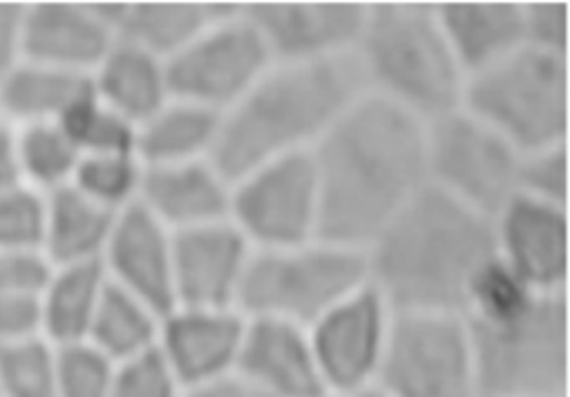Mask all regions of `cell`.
Segmentation results:
<instances>
[{
    "label": "cell",
    "instance_id": "cell-37",
    "mask_svg": "<svg viewBox=\"0 0 570 397\" xmlns=\"http://www.w3.org/2000/svg\"><path fill=\"white\" fill-rule=\"evenodd\" d=\"M523 48L568 59L570 19L566 3H528L521 6Z\"/></svg>",
    "mask_w": 570,
    "mask_h": 397
},
{
    "label": "cell",
    "instance_id": "cell-1",
    "mask_svg": "<svg viewBox=\"0 0 570 397\" xmlns=\"http://www.w3.org/2000/svg\"><path fill=\"white\" fill-rule=\"evenodd\" d=\"M312 157L321 183L318 237L358 250L430 186L428 123L367 92Z\"/></svg>",
    "mask_w": 570,
    "mask_h": 397
},
{
    "label": "cell",
    "instance_id": "cell-14",
    "mask_svg": "<svg viewBox=\"0 0 570 397\" xmlns=\"http://www.w3.org/2000/svg\"><path fill=\"white\" fill-rule=\"evenodd\" d=\"M497 257L534 292H568V208L514 195L494 217Z\"/></svg>",
    "mask_w": 570,
    "mask_h": 397
},
{
    "label": "cell",
    "instance_id": "cell-27",
    "mask_svg": "<svg viewBox=\"0 0 570 397\" xmlns=\"http://www.w3.org/2000/svg\"><path fill=\"white\" fill-rule=\"evenodd\" d=\"M219 119L222 115L206 108L170 99L155 117L137 128L135 155L144 168L210 159Z\"/></svg>",
    "mask_w": 570,
    "mask_h": 397
},
{
    "label": "cell",
    "instance_id": "cell-12",
    "mask_svg": "<svg viewBox=\"0 0 570 397\" xmlns=\"http://www.w3.org/2000/svg\"><path fill=\"white\" fill-rule=\"evenodd\" d=\"M394 310L367 281L307 333L330 397L374 386Z\"/></svg>",
    "mask_w": 570,
    "mask_h": 397
},
{
    "label": "cell",
    "instance_id": "cell-19",
    "mask_svg": "<svg viewBox=\"0 0 570 397\" xmlns=\"http://www.w3.org/2000/svg\"><path fill=\"white\" fill-rule=\"evenodd\" d=\"M117 43L101 3H35L23 14V59L92 77Z\"/></svg>",
    "mask_w": 570,
    "mask_h": 397
},
{
    "label": "cell",
    "instance_id": "cell-33",
    "mask_svg": "<svg viewBox=\"0 0 570 397\" xmlns=\"http://www.w3.org/2000/svg\"><path fill=\"white\" fill-rule=\"evenodd\" d=\"M115 364L88 341L57 348L59 397H110Z\"/></svg>",
    "mask_w": 570,
    "mask_h": 397
},
{
    "label": "cell",
    "instance_id": "cell-21",
    "mask_svg": "<svg viewBox=\"0 0 570 397\" xmlns=\"http://www.w3.org/2000/svg\"><path fill=\"white\" fill-rule=\"evenodd\" d=\"M434 12L465 79L523 48L519 3H441Z\"/></svg>",
    "mask_w": 570,
    "mask_h": 397
},
{
    "label": "cell",
    "instance_id": "cell-42",
    "mask_svg": "<svg viewBox=\"0 0 570 397\" xmlns=\"http://www.w3.org/2000/svg\"><path fill=\"white\" fill-rule=\"evenodd\" d=\"M179 397H257V395L242 379H237L235 375H228L215 381L184 388Z\"/></svg>",
    "mask_w": 570,
    "mask_h": 397
},
{
    "label": "cell",
    "instance_id": "cell-17",
    "mask_svg": "<svg viewBox=\"0 0 570 397\" xmlns=\"http://www.w3.org/2000/svg\"><path fill=\"white\" fill-rule=\"evenodd\" d=\"M101 266L110 284L141 299L159 317L175 308L173 232L141 204L115 217Z\"/></svg>",
    "mask_w": 570,
    "mask_h": 397
},
{
    "label": "cell",
    "instance_id": "cell-16",
    "mask_svg": "<svg viewBox=\"0 0 570 397\" xmlns=\"http://www.w3.org/2000/svg\"><path fill=\"white\" fill-rule=\"evenodd\" d=\"M233 375L257 397H330L307 328L287 321L246 317Z\"/></svg>",
    "mask_w": 570,
    "mask_h": 397
},
{
    "label": "cell",
    "instance_id": "cell-38",
    "mask_svg": "<svg viewBox=\"0 0 570 397\" xmlns=\"http://www.w3.org/2000/svg\"><path fill=\"white\" fill-rule=\"evenodd\" d=\"M55 266L41 250H0V295H41Z\"/></svg>",
    "mask_w": 570,
    "mask_h": 397
},
{
    "label": "cell",
    "instance_id": "cell-8",
    "mask_svg": "<svg viewBox=\"0 0 570 397\" xmlns=\"http://www.w3.org/2000/svg\"><path fill=\"white\" fill-rule=\"evenodd\" d=\"M374 386L387 397H476L465 317L394 312Z\"/></svg>",
    "mask_w": 570,
    "mask_h": 397
},
{
    "label": "cell",
    "instance_id": "cell-6",
    "mask_svg": "<svg viewBox=\"0 0 570 397\" xmlns=\"http://www.w3.org/2000/svg\"><path fill=\"white\" fill-rule=\"evenodd\" d=\"M461 110L488 126L519 155L568 143V59L521 48L465 79Z\"/></svg>",
    "mask_w": 570,
    "mask_h": 397
},
{
    "label": "cell",
    "instance_id": "cell-28",
    "mask_svg": "<svg viewBox=\"0 0 570 397\" xmlns=\"http://www.w3.org/2000/svg\"><path fill=\"white\" fill-rule=\"evenodd\" d=\"M159 328L161 317L150 306L108 281L88 333V344L112 364H121L157 348Z\"/></svg>",
    "mask_w": 570,
    "mask_h": 397
},
{
    "label": "cell",
    "instance_id": "cell-34",
    "mask_svg": "<svg viewBox=\"0 0 570 397\" xmlns=\"http://www.w3.org/2000/svg\"><path fill=\"white\" fill-rule=\"evenodd\" d=\"M568 143L521 155L517 170V195L568 208Z\"/></svg>",
    "mask_w": 570,
    "mask_h": 397
},
{
    "label": "cell",
    "instance_id": "cell-9",
    "mask_svg": "<svg viewBox=\"0 0 570 397\" xmlns=\"http://www.w3.org/2000/svg\"><path fill=\"white\" fill-rule=\"evenodd\" d=\"M271 66V52L242 6L224 3V10L166 61L170 99L224 115Z\"/></svg>",
    "mask_w": 570,
    "mask_h": 397
},
{
    "label": "cell",
    "instance_id": "cell-39",
    "mask_svg": "<svg viewBox=\"0 0 570 397\" xmlns=\"http://www.w3.org/2000/svg\"><path fill=\"white\" fill-rule=\"evenodd\" d=\"M41 335V304L37 295H0V348Z\"/></svg>",
    "mask_w": 570,
    "mask_h": 397
},
{
    "label": "cell",
    "instance_id": "cell-18",
    "mask_svg": "<svg viewBox=\"0 0 570 397\" xmlns=\"http://www.w3.org/2000/svg\"><path fill=\"white\" fill-rule=\"evenodd\" d=\"M246 317L237 308H173L161 317L157 350L181 388L235 373Z\"/></svg>",
    "mask_w": 570,
    "mask_h": 397
},
{
    "label": "cell",
    "instance_id": "cell-24",
    "mask_svg": "<svg viewBox=\"0 0 570 397\" xmlns=\"http://www.w3.org/2000/svg\"><path fill=\"white\" fill-rule=\"evenodd\" d=\"M88 95L90 77L23 59L0 81V119L14 128L59 123Z\"/></svg>",
    "mask_w": 570,
    "mask_h": 397
},
{
    "label": "cell",
    "instance_id": "cell-36",
    "mask_svg": "<svg viewBox=\"0 0 570 397\" xmlns=\"http://www.w3.org/2000/svg\"><path fill=\"white\" fill-rule=\"evenodd\" d=\"M181 390L157 348L115 364L110 397H179Z\"/></svg>",
    "mask_w": 570,
    "mask_h": 397
},
{
    "label": "cell",
    "instance_id": "cell-35",
    "mask_svg": "<svg viewBox=\"0 0 570 397\" xmlns=\"http://www.w3.org/2000/svg\"><path fill=\"white\" fill-rule=\"evenodd\" d=\"M46 197L19 188L0 192V250H41Z\"/></svg>",
    "mask_w": 570,
    "mask_h": 397
},
{
    "label": "cell",
    "instance_id": "cell-32",
    "mask_svg": "<svg viewBox=\"0 0 570 397\" xmlns=\"http://www.w3.org/2000/svg\"><path fill=\"white\" fill-rule=\"evenodd\" d=\"M0 397H59L57 348L43 337L0 348Z\"/></svg>",
    "mask_w": 570,
    "mask_h": 397
},
{
    "label": "cell",
    "instance_id": "cell-3",
    "mask_svg": "<svg viewBox=\"0 0 570 397\" xmlns=\"http://www.w3.org/2000/svg\"><path fill=\"white\" fill-rule=\"evenodd\" d=\"M365 95L354 57L325 63H273L219 119L210 161L235 181L253 168L312 152Z\"/></svg>",
    "mask_w": 570,
    "mask_h": 397
},
{
    "label": "cell",
    "instance_id": "cell-41",
    "mask_svg": "<svg viewBox=\"0 0 570 397\" xmlns=\"http://www.w3.org/2000/svg\"><path fill=\"white\" fill-rule=\"evenodd\" d=\"M23 186L17 128L0 119V192L19 190Z\"/></svg>",
    "mask_w": 570,
    "mask_h": 397
},
{
    "label": "cell",
    "instance_id": "cell-13",
    "mask_svg": "<svg viewBox=\"0 0 570 397\" xmlns=\"http://www.w3.org/2000/svg\"><path fill=\"white\" fill-rule=\"evenodd\" d=\"M365 3H253L246 19L273 63H325L354 57L367 21Z\"/></svg>",
    "mask_w": 570,
    "mask_h": 397
},
{
    "label": "cell",
    "instance_id": "cell-4",
    "mask_svg": "<svg viewBox=\"0 0 570 397\" xmlns=\"http://www.w3.org/2000/svg\"><path fill=\"white\" fill-rule=\"evenodd\" d=\"M354 61L367 95L425 123L461 110L465 75L441 32L434 6H370Z\"/></svg>",
    "mask_w": 570,
    "mask_h": 397
},
{
    "label": "cell",
    "instance_id": "cell-31",
    "mask_svg": "<svg viewBox=\"0 0 570 397\" xmlns=\"http://www.w3.org/2000/svg\"><path fill=\"white\" fill-rule=\"evenodd\" d=\"M59 126L81 157L135 155L137 128L101 103L95 92L79 101Z\"/></svg>",
    "mask_w": 570,
    "mask_h": 397
},
{
    "label": "cell",
    "instance_id": "cell-26",
    "mask_svg": "<svg viewBox=\"0 0 570 397\" xmlns=\"http://www.w3.org/2000/svg\"><path fill=\"white\" fill-rule=\"evenodd\" d=\"M106 284L101 261L57 266L39 295L43 339L55 348L88 341Z\"/></svg>",
    "mask_w": 570,
    "mask_h": 397
},
{
    "label": "cell",
    "instance_id": "cell-11",
    "mask_svg": "<svg viewBox=\"0 0 570 397\" xmlns=\"http://www.w3.org/2000/svg\"><path fill=\"white\" fill-rule=\"evenodd\" d=\"M521 155L463 110L428 123V177L459 204L494 217L517 195Z\"/></svg>",
    "mask_w": 570,
    "mask_h": 397
},
{
    "label": "cell",
    "instance_id": "cell-5",
    "mask_svg": "<svg viewBox=\"0 0 570 397\" xmlns=\"http://www.w3.org/2000/svg\"><path fill=\"white\" fill-rule=\"evenodd\" d=\"M476 397H568V292L492 321L465 319Z\"/></svg>",
    "mask_w": 570,
    "mask_h": 397
},
{
    "label": "cell",
    "instance_id": "cell-10",
    "mask_svg": "<svg viewBox=\"0 0 570 397\" xmlns=\"http://www.w3.org/2000/svg\"><path fill=\"white\" fill-rule=\"evenodd\" d=\"M228 221L253 250L292 248L318 239L321 183L312 152L262 163L235 179Z\"/></svg>",
    "mask_w": 570,
    "mask_h": 397
},
{
    "label": "cell",
    "instance_id": "cell-43",
    "mask_svg": "<svg viewBox=\"0 0 570 397\" xmlns=\"http://www.w3.org/2000/svg\"><path fill=\"white\" fill-rule=\"evenodd\" d=\"M334 397H387L379 386H367L354 393H345V395H334Z\"/></svg>",
    "mask_w": 570,
    "mask_h": 397
},
{
    "label": "cell",
    "instance_id": "cell-40",
    "mask_svg": "<svg viewBox=\"0 0 570 397\" xmlns=\"http://www.w3.org/2000/svg\"><path fill=\"white\" fill-rule=\"evenodd\" d=\"M26 6L0 3V81L23 61Z\"/></svg>",
    "mask_w": 570,
    "mask_h": 397
},
{
    "label": "cell",
    "instance_id": "cell-23",
    "mask_svg": "<svg viewBox=\"0 0 570 397\" xmlns=\"http://www.w3.org/2000/svg\"><path fill=\"white\" fill-rule=\"evenodd\" d=\"M90 79L95 97L135 128L146 123L170 101L166 63L119 41Z\"/></svg>",
    "mask_w": 570,
    "mask_h": 397
},
{
    "label": "cell",
    "instance_id": "cell-7",
    "mask_svg": "<svg viewBox=\"0 0 570 397\" xmlns=\"http://www.w3.org/2000/svg\"><path fill=\"white\" fill-rule=\"evenodd\" d=\"M367 281L365 250L321 237L292 248L255 250L237 310L248 319H277L309 328Z\"/></svg>",
    "mask_w": 570,
    "mask_h": 397
},
{
    "label": "cell",
    "instance_id": "cell-22",
    "mask_svg": "<svg viewBox=\"0 0 570 397\" xmlns=\"http://www.w3.org/2000/svg\"><path fill=\"white\" fill-rule=\"evenodd\" d=\"M101 10L119 43L166 63L224 10V3H101Z\"/></svg>",
    "mask_w": 570,
    "mask_h": 397
},
{
    "label": "cell",
    "instance_id": "cell-20",
    "mask_svg": "<svg viewBox=\"0 0 570 397\" xmlns=\"http://www.w3.org/2000/svg\"><path fill=\"white\" fill-rule=\"evenodd\" d=\"M233 181L210 159L146 168L139 204L173 235L228 219Z\"/></svg>",
    "mask_w": 570,
    "mask_h": 397
},
{
    "label": "cell",
    "instance_id": "cell-15",
    "mask_svg": "<svg viewBox=\"0 0 570 397\" xmlns=\"http://www.w3.org/2000/svg\"><path fill=\"white\" fill-rule=\"evenodd\" d=\"M253 252V246L228 219L175 232V308H237Z\"/></svg>",
    "mask_w": 570,
    "mask_h": 397
},
{
    "label": "cell",
    "instance_id": "cell-25",
    "mask_svg": "<svg viewBox=\"0 0 570 397\" xmlns=\"http://www.w3.org/2000/svg\"><path fill=\"white\" fill-rule=\"evenodd\" d=\"M115 217L72 186L46 197L41 252L57 266L101 261Z\"/></svg>",
    "mask_w": 570,
    "mask_h": 397
},
{
    "label": "cell",
    "instance_id": "cell-2",
    "mask_svg": "<svg viewBox=\"0 0 570 397\" xmlns=\"http://www.w3.org/2000/svg\"><path fill=\"white\" fill-rule=\"evenodd\" d=\"M494 255L492 219L434 186L365 248L370 284L394 312L463 315L474 277Z\"/></svg>",
    "mask_w": 570,
    "mask_h": 397
},
{
    "label": "cell",
    "instance_id": "cell-29",
    "mask_svg": "<svg viewBox=\"0 0 570 397\" xmlns=\"http://www.w3.org/2000/svg\"><path fill=\"white\" fill-rule=\"evenodd\" d=\"M23 186L48 197L72 186L81 155L59 123L17 128Z\"/></svg>",
    "mask_w": 570,
    "mask_h": 397
},
{
    "label": "cell",
    "instance_id": "cell-30",
    "mask_svg": "<svg viewBox=\"0 0 570 397\" xmlns=\"http://www.w3.org/2000/svg\"><path fill=\"white\" fill-rule=\"evenodd\" d=\"M144 163L137 155L81 157L72 188L112 215L139 204Z\"/></svg>",
    "mask_w": 570,
    "mask_h": 397
}]
</instances>
